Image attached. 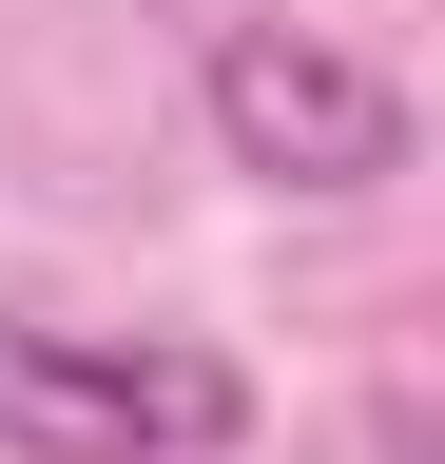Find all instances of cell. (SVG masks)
<instances>
[{
  "label": "cell",
  "instance_id": "cell-1",
  "mask_svg": "<svg viewBox=\"0 0 445 464\" xmlns=\"http://www.w3.org/2000/svg\"><path fill=\"white\" fill-rule=\"evenodd\" d=\"M252 368L194 329H78L39 290H0V464H233Z\"/></svg>",
  "mask_w": 445,
  "mask_h": 464
},
{
  "label": "cell",
  "instance_id": "cell-2",
  "mask_svg": "<svg viewBox=\"0 0 445 464\" xmlns=\"http://www.w3.org/2000/svg\"><path fill=\"white\" fill-rule=\"evenodd\" d=\"M194 116H213V155H233L252 194H387V174L426 155L407 78L349 58V39H310V20H233L194 58Z\"/></svg>",
  "mask_w": 445,
  "mask_h": 464
}]
</instances>
